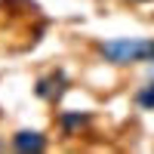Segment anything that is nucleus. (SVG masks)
<instances>
[{"label":"nucleus","mask_w":154,"mask_h":154,"mask_svg":"<svg viewBox=\"0 0 154 154\" xmlns=\"http://www.w3.org/2000/svg\"><path fill=\"white\" fill-rule=\"evenodd\" d=\"M99 56L111 65L154 62V37H114L99 43Z\"/></svg>","instance_id":"f257e3e1"},{"label":"nucleus","mask_w":154,"mask_h":154,"mask_svg":"<svg viewBox=\"0 0 154 154\" xmlns=\"http://www.w3.org/2000/svg\"><path fill=\"white\" fill-rule=\"evenodd\" d=\"M65 89H68V77H65V71H49V74H43L40 80H37L34 93L40 96V99H46V102H56V99L65 96Z\"/></svg>","instance_id":"f03ea898"},{"label":"nucleus","mask_w":154,"mask_h":154,"mask_svg":"<svg viewBox=\"0 0 154 154\" xmlns=\"http://www.w3.org/2000/svg\"><path fill=\"white\" fill-rule=\"evenodd\" d=\"M12 148L22 151V154H40L46 148V136L37 133V130H19L12 136Z\"/></svg>","instance_id":"7ed1b4c3"},{"label":"nucleus","mask_w":154,"mask_h":154,"mask_svg":"<svg viewBox=\"0 0 154 154\" xmlns=\"http://www.w3.org/2000/svg\"><path fill=\"white\" fill-rule=\"evenodd\" d=\"M59 123H62V130H65V133H77L80 126L89 123V114H86V111H62V114H59Z\"/></svg>","instance_id":"20e7f679"},{"label":"nucleus","mask_w":154,"mask_h":154,"mask_svg":"<svg viewBox=\"0 0 154 154\" xmlns=\"http://www.w3.org/2000/svg\"><path fill=\"white\" fill-rule=\"evenodd\" d=\"M136 105H139V108H145V111H154V80L145 83V86L136 93Z\"/></svg>","instance_id":"39448f33"},{"label":"nucleus","mask_w":154,"mask_h":154,"mask_svg":"<svg viewBox=\"0 0 154 154\" xmlns=\"http://www.w3.org/2000/svg\"><path fill=\"white\" fill-rule=\"evenodd\" d=\"M151 77H154V62H151Z\"/></svg>","instance_id":"423d86ee"},{"label":"nucleus","mask_w":154,"mask_h":154,"mask_svg":"<svg viewBox=\"0 0 154 154\" xmlns=\"http://www.w3.org/2000/svg\"><path fill=\"white\" fill-rule=\"evenodd\" d=\"M133 3H145V0H133Z\"/></svg>","instance_id":"0eeeda50"}]
</instances>
